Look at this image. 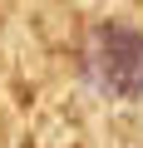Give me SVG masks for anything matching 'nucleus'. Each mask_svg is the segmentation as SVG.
Wrapping results in <instances>:
<instances>
[{"label": "nucleus", "mask_w": 143, "mask_h": 148, "mask_svg": "<svg viewBox=\"0 0 143 148\" xmlns=\"http://www.w3.org/2000/svg\"><path fill=\"white\" fill-rule=\"evenodd\" d=\"M89 79L114 99H143V30H128V25L94 30Z\"/></svg>", "instance_id": "f257e3e1"}]
</instances>
